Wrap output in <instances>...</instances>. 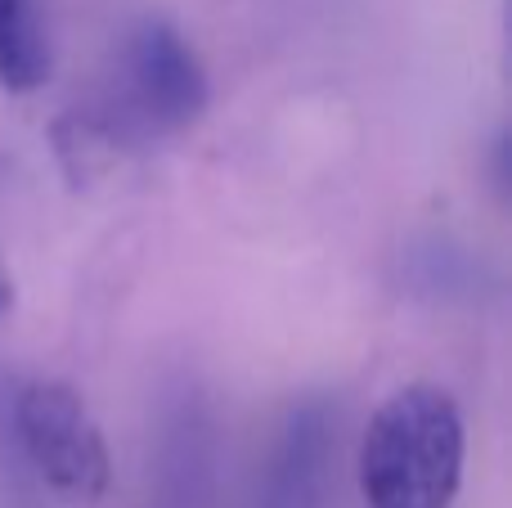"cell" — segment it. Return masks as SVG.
I'll return each mask as SVG.
<instances>
[{"label":"cell","instance_id":"cell-1","mask_svg":"<svg viewBox=\"0 0 512 508\" xmlns=\"http://www.w3.org/2000/svg\"><path fill=\"white\" fill-rule=\"evenodd\" d=\"M463 482V414L445 387L405 383L373 410L360 446L369 508H450Z\"/></svg>","mask_w":512,"mask_h":508},{"label":"cell","instance_id":"cell-2","mask_svg":"<svg viewBox=\"0 0 512 508\" xmlns=\"http://www.w3.org/2000/svg\"><path fill=\"white\" fill-rule=\"evenodd\" d=\"M18 441L32 459L36 477L68 504H99L113 482V455L90 405L77 387L59 378H36L14 405Z\"/></svg>","mask_w":512,"mask_h":508},{"label":"cell","instance_id":"cell-3","mask_svg":"<svg viewBox=\"0 0 512 508\" xmlns=\"http://www.w3.org/2000/svg\"><path fill=\"white\" fill-rule=\"evenodd\" d=\"M131 86L140 108L162 126H189L207 108V72L171 23L153 18L131 36Z\"/></svg>","mask_w":512,"mask_h":508},{"label":"cell","instance_id":"cell-4","mask_svg":"<svg viewBox=\"0 0 512 508\" xmlns=\"http://www.w3.org/2000/svg\"><path fill=\"white\" fill-rule=\"evenodd\" d=\"M54 54L41 0H0V86L27 95L50 81Z\"/></svg>","mask_w":512,"mask_h":508},{"label":"cell","instance_id":"cell-5","mask_svg":"<svg viewBox=\"0 0 512 508\" xmlns=\"http://www.w3.org/2000/svg\"><path fill=\"white\" fill-rule=\"evenodd\" d=\"M9 306H14V275H9L5 257H0V315H9Z\"/></svg>","mask_w":512,"mask_h":508}]
</instances>
